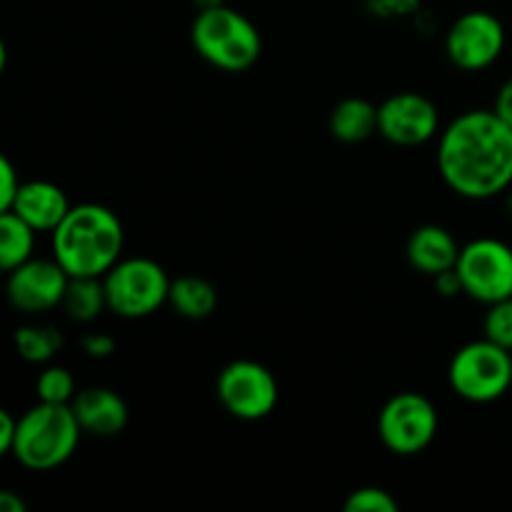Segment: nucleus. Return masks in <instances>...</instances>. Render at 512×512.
<instances>
[{
    "mask_svg": "<svg viewBox=\"0 0 512 512\" xmlns=\"http://www.w3.org/2000/svg\"><path fill=\"white\" fill-rule=\"evenodd\" d=\"M440 130V113L423 93H395L378 105V133L398 148H418Z\"/></svg>",
    "mask_w": 512,
    "mask_h": 512,
    "instance_id": "9b49d317",
    "label": "nucleus"
},
{
    "mask_svg": "<svg viewBox=\"0 0 512 512\" xmlns=\"http://www.w3.org/2000/svg\"><path fill=\"white\" fill-rule=\"evenodd\" d=\"M70 275L55 258H30L28 263L18 265L8 273L5 293L10 305L20 313L38 315L63 305L65 290H68Z\"/></svg>",
    "mask_w": 512,
    "mask_h": 512,
    "instance_id": "f8f14e48",
    "label": "nucleus"
},
{
    "mask_svg": "<svg viewBox=\"0 0 512 512\" xmlns=\"http://www.w3.org/2000/svg\"><path fill=\"white\" fill-rule=\"evenodd\" d=\"M80 348H83V353L88 355V358L103 360L115 353V340L105 333H88L80 340Z\"/></svg>",
    "mask_w": 512,
    "mask_h": 512,
    "instance_id": "a878e982",
    "label": "nucleus"
},
{
    "mask_svg": "<svg viewBox=\"0 0 512 512\" xmlns=\"http://www.w3.org/2000/svg\"><path fill=\"white\" fill-rule=\"evenodd\" d=\"M450 388L468 403H495L512 388V353L493 340H473L453 355Z\"/></svg>",
    "mask_w": 512,
    "mask_h": 512,
    "instance_id": "423d86ee",
    "label": "nucleus"
},
{
    "mask_svg": "<svg viewBox=\"0 0 512 512\" xmlns=\"http://www.w3.org/2000/svg\"><path fill=\"white\" fill-rule=\"evenodd\" d=\"M35 230L15 213H0V268L5 273L33 258Z\"/></svg>",
    "mask_w": 512,
    "mask_h": 512,
    "instance_id": "6ab92c4d",
    "label": "nucleus"
},
{
    "mask_svg": "<svg viewBox=\"0 0 512 512\" xmlns=\"http://www.w3.org/2000/svg\"><path fill=\"white\" fill-rule=\"evenodd\" d=\"M20 185H23V180H20L18 170L10 163L8 155H3V158H0V213L13 208Z\"/></svg>",
    "mask_w": 512,
    "mask_h": 512,
    "instance_id": "b1692460",
    "label": "nucleus"
},
{
    "mask_svg": "<svg viewBox=\"0 0 512 512\" xmlns=\"http://www.w3.org/2000/svg\"><path fill=\"white\" fill-rule=\"evenodd\" d=\"M168 305L185 320H205L218 308V290L198 275H183L170 283Z\"/></svg>",
    "mask_w": 512,
    "mask_h": 512,
    "instance_id": "f3484780",
    "label": "nucleus"
},
{
    "mask_svg": "<svg viewBox=\"0 0 512 512\" xmlns=\"http://www.w3.org/2000/svg\"><path fill=\"white\" fill-rule=\"evenodd\" d=\"M463 293L475 303L493 305L512 298V248L498 238L470 240L455 263Z\"/></svg>",
    "mask_w": 512,
    "mask_h": 512,
    "instance_id": "0eeeda50",
    "label": "nucleus"
},
{
    "mask_svg": "<svg viewBox=\"0 0 512 512\" xmlns=\"http://www.w3.org/2000/svg\"><path fill=\"white\" fill-rule=\"evenodd\" d=\"M70 408H73L83 433L93 435V438H115L123 433L130 418L128 405L120 398V393L100 388V385L75 393Z\"/></svg>",
    "mask_w": 512,
    "mask_h": 512,
    "instance_id": "ddd939ff",
    "label": "nucleus"
},
{
    "mask_svg": "<svg viewBox=\"0 0 512 512\" xmlns=\"http://www.w3.org/2000/svg\"><path fill=\"white\" fill-rule=\"evenodd\" d=\"M330 133L345 145L365 143L378 133V105L365 98H345L330 113Z\"/></svg>",
    "mask_w": 512,
    "mask_h": 512,
    "instance_id": "dca6fc26",
    "label": "nucleus"
},
{
    "mask_svg": "<svg viewBox=\"0 0 512 512\" xmlns=\"http://www.w3.org/2000/svg\"><path fill=\"white\" fill-rule=\"evenodd\" d=\"M485 338L498 343L500 348L512 353V298L488 305V313L483 320Z\"/></svg>",
    "mask_w": 512,
    "mask_h": 512,
    "instance_id": "4be33fe9",
    "label": "nucleus"
},
{
    "mask_svg": "<svg viewBox=\"0 0 512 512\" xmlns=\"http://www.w3.org/2000/svg\"><path fill=\"white\" fill-rule=\"evenodd\" d=\"M460 258V245L443 225H420L408 240V260L418 273L435 275L448 273Z\"/></svg>",
    "mask_w": 512,
    "mask_h": 512,
    "instance_id": "2eb2a0df",
    "label": "nucleus"
},
{
    "mask_svg": "<svg viewBox=\"0 0 512 512\" xmlns=\"http://www.w3.org/2000/svg\"><path fill=\"white\" fill-rule=\"evenodd\" d=\"M70 208L73 205L68 203V195L63 193V188L48 183V180H28V183L20 185L10 213L23 218L35 233H53L63 223Z\"/></svg>",
    "mask_w": 512,
    "mask_h": 512,
    "instance_id": "4468645a",
    "label": "nucleus"
},
{
    "mask_svg": "<svg viewBox=\"0 0 512 512\" xmlns=\"http://www.w3.org/2000/svg\"><path fill=\"white\" fill-rule=\"evenodd\" d=\"M190 40L200 58L225 73H243L253 68L263 53V38L253 20L228 5L198 10Z\"/></svg>",
    "mask_w": 512,
    "mask_h": 512,
    "instance_id": "20e7f679",
    "label": "nucleus"
},
{
    "mask_svg": "<svg viewBox=\"0 0 512 512\" xmlns=\"http://www.w3.org/2000/svg\"><path fill=\"white\" fill-rule=\"evenodd\" d=\"M63 310L73 323H93L108 310L103 278H70L63 298Z\"/></svg>",
    "mask_w": 512,
    "mask_h": 512,
    "instance_id": "a211bd4d",
    "label": "nucleus"
},
{
    "mask_svg": "<svg viewBox=\"0 0 512 512\" xmlns=\"http://www.w3.org/2000/svg\"><path fill=\"white\" fill-rule=\"evenodd\" d=\"M50 245L70 278H103L123 255L125 230L110 208L83 203L68 210L50 233Z\"/></svg>",
    "mask_w": 512,
    "mask_h": 512,
    "instance_id": "f03ea898",
    "label": "nucleus"
},
{
    "mask_svg": "<svg viewBox=\"0 0 512 512\" xmlns=\"http://www.w3.org/2000/svg\"><path fill=\"white\" fill-rule=\"evenodd\" d=\"M0 510L3 512H25V503L13 493V490H3V493H0Z\"/></svg>",
    "mask_w": 512,
    "mask_h": 512,
    "instance_id": "c756f323",
    "label": "nucleus"
},
{
    "mask_svg": "<svg viewBox=\"0 0 512 512\" xmlns=\"http://www.w3.org/2000/svg\"><path fill=\"white\" fill-rule=\"evenodd\" d=\"M193 5L198 10H208V8H218V5H225V0H193Z\"/></svg>",
    "mask_w": 512,
    "mask_h": 512,
    "instance_id": "7c9ffc66",
    "label": "nucleus"
},
{
    "mask_svg": "<svg viewBox=\"0 0 512 512\" xmlns=\"http://www.w3.org/2000/svg\"><path fill=\"white\" fill-rule=\"evenodd\" d=\"M215 393L220 405L245 423L268 418L280 398L275 375L255 360H233L225 365L218 375Z\"/></svg>",
    "mask_w": 512,
    "mask_h": 512,
    "instance_id": "6e6552de",
    "label": "nucleus"
},
{
    "mask_svg": "<svg viewBox=\"0 0 512 512\" xmlns=\"http://www.w3.org/2000/svg\"><path fill=\"white\" fill-rule=\"evenodd\" d=\"M438 170L460 198L490 200L512 185V128L495 110H468L443 130Z\"/></svg>",
    "mask_w": 512,
    "mask_h": 512,
    "instance_id": "f257e3e1",
    "label": "nucleus"
},
{
    "mask_svg": "<svg viewBox=\"0 0 512 512\" xmlns=\"http://www.w3.org/2000/svg\"><path fill=\"white\" fill-rule=\"evenodd\" d=\"M378 435L390 453H423L438 435V410L420 393L393 395L380 410Z\"/></svg>",
    "mask_w": 512,
    "mask_h": 512,
    "instance_id": "1a4fd4ad",
    "label": "nucleus"
},
{
    "mask_svg": "<svg viewBox=\"0 0 512 512\" xmlns=\"http://www.w3.org/2000/svg\"><path fill=\"white\" fill-rule=\"evenodd\" d=\"M435 288H438V293L445 295V298H453V295L463 293V285H460V278L458 273H455V268L448 270V273L435 275Z\"/></svg>",
    "mask_w": 512,
    "mask_h": 512,
    "instance_id": "c85d7f7f",
    "label": "nucleus"
},
{
    "mask_svg": "<svg viewBox=\"0 0 512 512\" xmlns=\"http://www.w3.org/2000/svg\"><path fill=\"white\" fill-rule=\"evenodd\" d=\"M505 25L488 10L460 15L445 33V53L460 70H485L503 55Z\"/></svg>",
    "mask_w": 512,
    "mask_h": 512,
    "instance_id": "9d476101",
    "label": "nucleus"
},
{
    "mask_svg": "<svg viewBox=\"0 0 512 512\" xmlns=\"http://www.w3.org/2000/svg\"><path fill=\"white\" fill-rule=\"evenodd\" d=\"M165 268L150 258H120L103 275L108 310L118 318L138 320L158 313L170 298Z\"/></svg>",
    "mask_w": 512,
    "mask_h": 512,
    "instance_id": "39448f33",
    "label": "nucleus"
},
{
    "mask_svg": "<svg viewBox=\"0 0 512 512\" xmlns=\"http://www.w3.org/2000/svg\"><path fill=\"white\" fill-rule=\"evenodd\" d=\"M493 110L512 128V75L500 85L498 95H495Z\"/></svg>",
    "mask_w": 512,
    "mask_h": 512,
    "instance_id": "cd10ccee",
    "label": "nucleus"
},
{
    "mask_svg": "<svg viewBox=\"0 0 512 512\" xmlns=\"http://www.w3.org/2000/svg\"><path fill=\"white\" fill-rule=\"evenodd\" d=\"M80 433L83 428L78 425L70 403L40 400L23 418H18V438L10 455L28 470H55L73 458Z\"/></svg>",
    "mask_w": 512,
    "mask_h": 512,
    "instance_id": "7ed1b4c3",
    "label": "nucleus"
},
{
    "mask_svg": "<svg viewBox=\"0 0 512 512\" xmlns=\"http://www.w3.org/2000/svg\"><path fill=\"white\" fill-rule=\"evenodd\" d=\"M15 438H18V418H13L8 410H3V413H0V453H13Z\"/></svg>",
    "mask_w": 512,
    "mask_h": 512,
    "instance_id": "bb28decb",
    "label": "nucleus"
},
{
    "mask_svg": "<svg viewBox=\"0 0 512 512\" xmlns=\"http://www.w3.org/2000/svg\"><path fill=\"white\" fill-rule=\"evenodd\" d=\"M345 512H398V500L383 488L365 485V488L353 490L343 503Z\"/></svg>",
    "mask_w": 512,
    "mask_h": 512,
    "instance_id": "5701e85b",
    "label": "nucleus"
},
{
    "mask_svg": "<svg viewBox=\"0 0 512 512\" xmlns=\"http://www.w3.org/2000/svg\"><path fill=\"white\" fill-rule=\"evenodd\" d=\"M15 348L28 363H50L63 348V335L53 325H25L15 330Z\"/></svg>",
    "mask_w": 512,
    "mask_h": 512,
    "instance_id": "aec40b11",
    "label": "nucleus"
},
{
    "mask_svg": "<svg viewBox=\"0 0 512 512\" xmlns=\"http://www.w3.org/2000/svg\"><path fill=\"white\" fill-rule=\"evenodd\" d=\"M423 0H365L368 10L378 18H405V15H415L420 10Z\"/></svg>",
    "mask_w": 512,
    "mask_h": 512,
    "instance_id": "393cba45",
    "label": "nucleus"
},
{
    "mask_svg": "<svg viewBox=\"0 0 512 512\" xmlns=\"http://www.w3.org/2000/svg\"><path fill=\"white\" fill-rule=\"evenodd\" d=\"M35 393L38 400L43 403H73L75 398V378L68 368H45L38 375V383H35Z\"/></svg>",
    "mask_w": 512,
    "mask_h": 512,
    "instance_id": "412c9836",
    "label": "nucleus"
}]
</instances>
